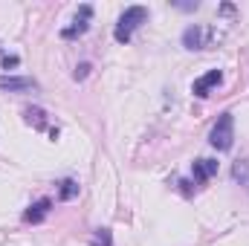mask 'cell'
<instances>
[{
    "mask_svg": "<svg viewBox=\"0 0 249 246\" xmlns=\"http://www.w3.org/2000/svg\"><path fill=\"white\" fill-rule=\"evenodd\" d=\"M110 229H96L93 232V246H110Z\"/></svg>",
    "mask_w": 249,
    "mask_h": 246,
    "instance_id": "11",
    "label": "cell"
},
{
    "mask_svg": "<svg viewBox=\"0 0 249 246\" xmlns=\"http://www.w3.org/2000/svg\"><path fill=\"white\" fill-rule=\"evenodd\" d=\"M38 84L26 75H0V90H9V93H29L35 90Z\"/></svg>",
    "mask_w": 249,
    "mask_h": 246,
    "instance_id": "6",
    "label": "cell"
},
{
    "mask_svg": "<svg viewBox=\"0 0 249 246\" xmlns=\"http://www.w3.org/2000/svg\"><path fill=\"white\" fill-rule=\"evenodd\" d=\"M180 185H183V194H191V183H188V180H183Z\"/></svg>",
    "mask_w": 249,
    "mask_h": 246,
    "instance_id": "15",
    "label": "cell"
},
{
    "mask_svg": "<svg viewBox=\"0 0 249 246\" xmlns=\"http://www.w3.org/2000/svg\"><path fill=\"white\" fill-rule=\"evenodd\" d=\"M90 20H93V6H90V3L78 6V15H75V20H72L70 26H64V29H61V38H64V41H72V38L84 35V32L90 29Z\"/></svg>",
    "mask_w": 249,
    "mask_h": 246,
    "instance_id": "3",
    "label": "cell"
},
{
    "mask_svg": "<svg viewBox=\"0 0 249 246\" xmlns=\"http://www.w3.org/2000/svg\"><path fill=\"white\" fill-rule=\"evenodd\" d=\"M220 81H223V72H220V70H209L206 75H200V78L191 84V93H194L197 99H209L212 90L220 87Z\"/></svg>",
    "mask_w": 249,
    "mask_h": 246,
    "instance_id": "4",
    "label": "cell"
},
{
    "mask_svg": "<svg viewBox=\"0 0 249 246\" xmlns=\"http://www.w3.org/2000/svg\"><path fill=\"white\" fill-rule=\"evenodd\" d=\"M209 38H212V29L194 23V26H188L186 32H183V47L186 50H206L209 47Z\"/></svg>",
    "mask_w": 249,
    "mask_h": 246,
    "instance_id": "5",
    "label": "cell"
},
{
    "mask_svg": "<svg viewBox=\"0 0 249 246\" xmlns=\"http://www.w3.org/2000/svg\"><path fill=\"white\" fill-rule=\"evenodd\" d=\"M87 72H90V64H78V67H75V72H72V78H75V81H84V78H87Z\"/></svg>",
    "mask_w": 249,
    "mask_h": 246,
    "instance_id": "12",
    "label": "cell"
},
{
    "mask_svg": "<svg viewBox=\"0 0 249 246\" xmlns=\"http://www.w3.org/2000/svg\"><path fill=\"white\" fill-rule=\"evenodd\" d=\"M209 142L217 151H229L232 148V142H235V119H232V113H220L217 116V122H214L212 133H209Z\"/></svg>",
    "mask_w": 249,
    "mask_h": 246,
    "instance_id": "2",
    "label": "cell"
},
{
    "mask_svg": "<svg viewBox=\"0 0 249 246\" xmlns=\"http://www.w3.org/2000/svg\"><path fill=\"white\" fill-rule=\"evenodd\" d=\"M18 55H3V67H18Z\"/></svg>",
    "mask_w": 249,
    "mask_h": 246,
    "instance_id": "13",
    "label": "cell"
},
{
    "mask_svg": "<svg viewBox=\"0 0 249 246\" xmlns=\"http://www.w3.org/2000/svg\"><path fill=\"white\" fill-rule=\"evenodd\" d=\"M174 6L183 9V12H194V9H197V0H194V3H174Z\"/></svg>",
    "mask_w": 249,
    "mask_h": 246,
    "instance_id": "14",
    "label": "cell"
},
{
    "mask_svg": "<svg viewBox=\"0 0 249 246\" xmlns=\"http://www.w3.org/2000/svg\"><path fill=\"white\" fill-rule=\"evenodd\" d=\"M50 209H53V203H50V200H38V203H32V206L26 209L23 220H26V223H41V220L50 214Z\"/></svg>",
    "mask_w": 249,
    "mask_h": 246,
    "instance_id": "8",
    "label": "cell"
},
{
    "mask_svg": "<svg viewBox=\"0 0 249 246\" xmlns=\"http://www.w3.org/2000/svg\"><path fill=\"white\" fill-rule=\"evenodd\" d=\"M75 194H78V183H75V180H64V183H61V191H58V197H61V200H72Z\"/></svg>",
    "mask_w": 249,
    "mask_h": 246,
    "instance_id": "10",
    "label": "cell"
},
{
    "mask_svg": "<svg viewBox=\"0 0 249 246\" xmlns=\"http://www.w3.org/2000/svg\"><path fill=\"white\" fill-rule=\"evenodd\" d=\"M26 122L35 124V127H47V113H44L41 107H29V110H26Z\"/></svg>",
    "mask_w": 249,
    "mask_h": 246,
    "instance_id": "9",
    "label": "cell"
},
{
    "mask_svg": "<svg viewBox=\"0 0 249 246\" xmlns=\"http://www.w3.org/2000/svg\"><path fill=\"white\" fill-rule=\"evenodd\" d=\"M142 23H148V9H145V6H127L122 15H119V23H116V29H113V38H116L119 44H127V41L133 38V32H136Z\"/></svg>",
    "mask_w": 249,
    "mask_h": 246,
    "instance_id": "1",
    "label": "cell"
},
{
    "mask_svg": "<svg viewBox=\"0 0 249 246\" xmlns=\"http://www.w3.org/2000/svg\"><path fill=\"white\" fill-rule=\"evenodd\" d=\"M191 174H194V183H206L217 174V162L214 159H197L191 165Z\"/></svg>",
    "mask_w": 249,
    "mask_h": 246,
    "instance_id": "7",
    "label": "cell"
}]
</instances>
